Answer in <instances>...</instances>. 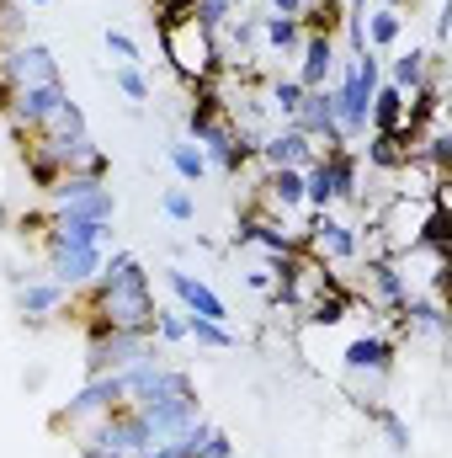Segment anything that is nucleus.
I'll use <instances>...</instances> for the list:
<instances>
[{
	"instance_id": "nucleus-1",
	"label": "nucleus",
	"mask_w": 452,
	"mask_h": 458,
	"mask_svg": "<svg viewBox=\"0 0 452 458\" xmlns=\"http://www.w3.org/2000/svg\"><path fill=\"white\" fill-rule=\"evenodd\" d=\"M117 378H122V400H128L133 411H144L149 427H155L165 443L203 421V394H197L192 373L176 368V362H165V352H155V357L122 368Z\"/></svg>"
},
{
	"instance_id": "nucleus-2",
	"label": "nucleus",
	"mask_w": 452,
	"mask_h": 458,
	"mask_svg": "<svg viewBox=\"0 0 452 458\" xmlns=\"http://www.w3.org/2000/svg\"><path fill=\"white\" fill-rule=\"evenodd\" d=\"M383 86V59L378 54H340L336 81H331V102H336V128L340 139L356 149L367 139V113H372V91Z\"/></svg>"
},
{
	"instance_id": "nucleus-3",
	"label": "nucleus",
	"mask_w": 452,
	"mask_h": 458,
	"mask_svg": "<svg viewBox=\"0 0 452 458\" xmlns=\"http://www.w3.org/2000/svg\"><path fill=\"white\" fill-rule=\"evenodd\" d=\"M160 48H165V59H171V70H176L181 81H192V86H213V75L224 70L219 38H213L203 21H192V16L160 27Z\"/></svg>"
},
{
	"instance_id": "nucleus-4",
	"label": "nucleus",
	"mask_w": 452,
	"mask_h": 458,
	"mask_svg": "<svg viewBox=\"0 0 452 458\" xmlns=\"http://www.w3.org/2000/svg\"><path fill=\"white\" fill-rule=\"evenodd\" d=\"M356 176H362V155L351 144L320 149L314 165L304 171V203H309V214H325L336 203H351L356 198Z\"/></svg>"
},
{
	"instance_id": "nucleus-5",
	"label": "nucleus",
	"mask_w": 452,
	"mask_h": 458,
	"mask_svg": "<svg viewBox=\"0 0 452 458\" xmlns=\"http://www.w3.org/2000/svg\"><path fill=\"white\" fill-rule=\"evenodd\" d=\"M117 405H122V378L117 373H102V378H86L54 416H48V432H59V437H70V443H80L96 421H107Z\"/></svg>"
},
{
	"instance_id": "nucleus-6",
	"label": "nucleus",
	"mask_w": 452,
	"mask_h": 458,
	"mask_svg": "<svg viewBox=\"0 0 452 458\" xmlns=\"http://www.w3.org/2000/svg\"><path fill=\"white\" fill-rule=\"evenodd\" d=\"M394 368H399V346L389 342V336H356V342L346 346V357H340V378H346V389L367 405H378V394H383V384L394 378Z\"/></svg>"
},
{
	"instance_id": "nucleus-7",
	"label": "nucleus",
	"mask_w": 452,
	"mask_h": 458,
	"mask_svg": "<svg viewBox=\"0 0 452 458\" xmlns=\"http://www.w3.org/2000/svg\"><path fill=\"white\" fill-rule=\"evenodd\" d=\"M155 352H165V346L155 342L149 331L86 326V357H80V368H86V378H102V373H122V368H133V362H144Z\"/></svg>"
},
{
	"instance_id": "nucleus-8",
	"label": "nucleus",
	"mask_w": 452,
	"mask_h": 458,
	"mask_svg": "<svg viewBox=\"0 0 452 458\" xmlns=\"http://www.w3.org/2000/svg\"><path fill=\"white\" fill-rule=\"evenodd\" d=\"M160 443H165V437L149 427V416H144V411H133V405L122 400L113 416H107V421H96L75 448H96V454H117V458H144V454H155Z\"/></svg>"
},
{
	"instance_id": "nucleus-9",
	"label": "nucleus",
	"mask_w": 452,
	"mask_h": 458,
	"mask_svg": "<svg viewBox=\"0 0 452 458\" xmlns=\"http://www.w3.org/2000/svg\"><path fill=\"white\" fill-rule=\"evenodd\" d=\"M48 214H64V219H91V225H113L117 219V192L113 182H91V176H64L48 198H43Z\"/></svg>"
},
{
	"instance_id": "nucleus-10",
	"label": "nucleus",
	"mask_w": 452,
	"mask_h": 458,
	"mask_svg": "<svg viewBox=\"0 0 452 458\" xmlns=\"http://www.w3.org/2000/svg\"><path fill=\"white\" fill-rule=\"evenodd\" d=\"M0 81L11 86V97L16 91H38V86H64L59 59H54L48 43H16V48H5L0 54Z\"/></svg>"
},
{
	"instance_id": "nucleus-11",
	"label": "nucleus",
	"mask_w": 452,
	"mask_h": 458,
	"mask_svg": "<svg viewBox=\"0 0 452 458\" xmlns=\"http://www.w3.org/2000/svg\"><path fill=\"white\" fill-rule=\"evenodd\" d=\"M38 250H43V277L64 283L70 293L91 288L102 272V256H107L102 245H38Z\"/></svg>"
},
{
	"instance_id": "nucleus-12",
	"label": "nucleus",
	"mask_w": 452,
	"mask_h": 458,
	"mask_svg": "<svg viewBox=\"0 0 452 458\" xmlns=\"http://www.w3.org/2000/svg\"><path fill=\"white\" fill-rule=\"evenodd\" d=\"M383 81L399 86L405 97L415 91H442V48H399L383 64Z\"/></svg>"
},
{
	"instance_id": "nucleus-13",
	"label": "nucleus",
	"mask_w": 452,
	"mask_h": 458,
	"mask_svg": "<svg viewBox=\"0 0 452 458\" xmlns=\"http://www.w3.org/2000/svg\"><path fill=\"white\" fill-rule=\"evenodd\" d=\"M298 234H304V250L320 256V261H356V256H362V234H356V225L336 219L331 208L314 214L309 229H298Z\"/></svg>"
},
{
	"instance_id": "nucleus-14",
	"label": "nucleus",
	"mask_w": 452,
	"mask_h": 458,
	"mask_svg": "<svg viewBox=\"0 0 452 458\" xmlns=\"http://www.w3.org/2000/svg\"><path fill=\"white\" fill-rule=\"evenodd\" d=\"M255 155H261L266 171H309L314 155H320V144H314L309 133H298L293 123H282V128H272L266 139H255Z\"/></svg>"
},
{
	"instance_id": "nucleus-15",
	"label": "nucleus",
	"mask_w": 452,
	"mask_h": 458,
	"mask_svg": "<svg viewBox=\"0 0 452 458\" xmlns=\"http://www.w3.org/2000/svg\"><path fill=\"white\" fill-rule=\"evenodd\" d=\"M362 272H367V277H362V299H367L372 310H383V315H405V304L415 299V288H410V277L399 272V261L378 256V261H367Z\"/></svg>"
},
{
	"instance_id": "nucleus-16",
	"label": "nucleus",
	"mask_w": 452,
	"mask_h": 458,
	"mask_svg": "<svg viewBox=\"0 0 452 458\" xmlns=\"http://www.w3.org/2000/svg\"><path fill=\"white\" fill-rule=\"evenodd\" d=\"M43 144L54 149V160H59V171H64V176L113 182V155H107L91 133H80V139H43Z\"/></svg>"
},
{
	"instance_id": "nucleus-17",
	"label": "nucleus",
	"mask_w": 452,
	"mask_h": 458,
	"mask_svg": "<svg viewBox=\"0 0 452 458\" xmlns=\"http://www.w3.org/2000/svg\"><path fill=\"white\" fill-rule=\"evenodd\" d=\"M298 70H293V81L304 86V91H325L331 81H336V64H340V43L336 38H320V32H304V43H298Z\"/></svg>"
},
{
	"instance_id": "nucleus-18",
	"label": "nucleus",
	"mask_w": 452,
	"mask_h": 458,
	"mask_svg": "<svg viewBox=\"0 0 452 458\" xmlns=\"http://www.w3.org/2000/svg\"><path fill=\"white\" fill-rule=\"evenodd\" d=\"M70 299H75V293H70L64 283H54V277H43V272H38V277H27V283L16 288V315H21L27 326H43V320L64 315V310H70Z\"/></svg>"
},
{
	"instance_id": "nucleus-19",
	"label": "nucleus",
	"mask_w": 452,
	"mask_h": 458,
	"mask_svg": "<svg viewBox=\"0 0 452 458\" xmlns=\"http://www.w3.org/2000/svg\"><path fill=\"white\" fill-rule=\"evenodd\" d=\"M165 288L176 293V304L187 310V315H203V320H219V326H229V304L203 283V277H192L187 267H165Z\"/></svg>"
},
{
	"instance_id": "nucleus-20",
	"label": "nucleus",
	"mask_w": 452,
	"mask_h": 458,
	"mask_svg": "<svg viewBox=\"0 0 452 458\" xmlns=\"http://www.w3.org/2000/svg\"><path fill=\"white\" fill-rule=\"evenodd\" d=\"M64 97H70V86H38V91H16V97H11V107H5V123H11V133L27 144V139L38 133V123L54 113Z\"/></svg>"
},
{
	"instance_id": "nucleus-21",
	"label": "nucleus",
	"mask_w": 452,
	"mask_h": 458,
	"mask_svg": "<svg viewBox=\"0 0 452 458\" xmlns=\"http://www.w3.org/2000/svg\"><path fill=\"white\" fill-rule=\"evenodd\" d=\"M293 128L298 133H309L320 149H336V144H346L336 128V102H331V86L325 91H304V102H298V113H293Z\"/></svg>"
},
{
	"instance_id": "nucleus-22",
	"label": "nucleus",
	"mask_w": 452,
	"mask_h": 458,
	"mask_svg": "<svg viewBox=\"0 0 452 458\" xmlns=\"http://www.w3.org/2000/svg\"><path fill=\"white\" fill-rule=\"evenodd\" d=\"M255 208H266V214H277V219L309 208V203H304V171H266V176H261V192H255Z\"/></svg>"
},
{
	"instance_id": "nucleus-23",
	"label": "nucleus",
	"mask_w": 452,
	"mask_h": 458,
	"mask_svg": "<svg viewBox=\"0 0 452 458\" xmlns=\"http://www.w3.org/2000/svg\"><path fill=\"white\" fill-rule=\"evenodd\" d=\"M399 38H405V11H389V5H372L367 16H362V48L367 54H394L399 48Z\"/></svg>"
},
{
	"instance_id": "nucleus-24",
	"label": "nucleus",
	"mask_w": 452,
	"mask_h": 458,
	"mask_svg": "<svg viewBox=\"0 0 452 458\" xmlns=\"http://www.w3.org/2000/svg\"><path fill=\"white\" fill-rule=\"evenodd\" d=\"M255 32H261V48L277 54V59H293L298 43H304V21L298 16H272V11H255Z\"/></svg>"
},
{
	"instance_id": "nucleus-25",
	"label": "nucleus",
	"mask_w": 452,
	"mask_h": 458,
	"mask_svg": "<svg viewBox=\"0 0 452 458\" xmlns=\"http://www.w3.org/2000/svg\"><path fill=\"white\" fill-rule=\"evenodd\" d=\"M21 176H27V187H32L38 198H48V192L64 182V171H59V160H54V149H48L43 139H27V144H21Z\"/></svg>"
},
{
	"instance_id": "nucleus-26",
	"label": "nucleus",
	"mask_w": 452,
	"mask_h": 458,
	"mask_svg": "<svg viewBox=\"0 0 452 458\" xmlns=\"http://www.w3.org/2000/svg\"><path fill=\"white\" fill-rule=\"evenodd\" d=\"M165 160H171V171H176V182L181 187H197V182H208L213 171H208V155L187 139V133H176L171 144H165Z\"/></svg>"
},
{
	"instance_id": "nucleus-27",
	"label": "nucleus",
	"mask_w": 452,
	"mask_h": 458,
	"mask_svg": "<svg viewBox=\"0 0 452 458\" xmlns=\"http://www.w3.org/2000/svg\"><path fill=\"white\" fill-rule=\"evenodd\" d=\"M405 107H410V97L399 91V86H378L372 91V113H367V133H399L405 128Z\"/></svg>"
},
{
	"instance_id": "nucleus-28",
	"label": "nucleus",
	"mask_w": 452,
	"mask_h": 458,
	"mask_svg": "<svg viewBox=\"0 0 452 458\" xmlns=\"http://www.w3.org/2000/svg\"><path fill=\"white\" fill-rule=\"evenodd\" d=\"M367 165L372 171H410V133H367Z\"/></svg>"
},
{
	"instance_id": "nucleus-29",
	"label": "nucleus",
	"mask_w": 452,
	"mask_h": 458,
	"mask_svg": "<svg viewBox=\"0 0 452 458\" xmlns=\"http://www.w3.org/2000/svg\"><path fill=\"white\" fill-rule=\"evenodd\" d=\"M181 454L187 458H234V437H229L224 427H213V421H197V427L181 432Z\"/></svg>"
},
{
	"instance_id": "nucleus-30",
	"label": "nucleus",
	"mask_w": 452,
	"mask_h": 458,
	"mask_svg": "<svg viewBox=\"0 0 452 458\" xmlns=\"http://www.w3.org/2000/svg\"><path fill=\"white\" fill-rule=\"evenodd\" d=\"M80 133H91V123H86V107H80L75 97H64L54 113L38 123V133H32V139H80Z\"/></svg>"
},
{
	"instance_id": "nucleus-31",
	"label": "nucleus",
	"mask_w": 452,
	"mask_h": 458,
	"mask_svg": "<svg viewBox=\"0 0 452 458\" xmlns=\"http://www.w3.org/2000/svg\"><path fill=\"white\" fill-rule=\"evenodd\" d=\"M298 21H304V32H320V38H340V27H346V11H340V0H309Z\"/></svg>"
},
{
	"instance_id": "nucleus-32",
	"label": "nucleus",
	"mask_w": 452,
	"mask_h": 458,
	"mask_svg": "<svg viewBox=\"0 0 452 458\" xmlns=\"http://www.w3.org/2000/svg\"><path fill=\"white\" fill-rule=\"evenodd\" d=\"M187 342H197V352H229L234 331L219 320H203V315H187Z\"/></svg>"
},
{
	"instance_id": "nucleus-33",
	"label": "nucleus",
	"mask_w": 452,
	"mask_h": 458,
	"mask_svg": "<svg viewBox=\"0 0 452 458\" xmlns=\"http://www.w3.org/2000/svg\"><path fill=\"white\" fill-rule=\"evenodd\" d=\"M298 102H304V86L293 81V75H277L272 86H266V107L282 117V123H293V113H298Z\"/></svg>"
},
{
	"instance_id": "nucleus-34",
	"label": "nucleus",
	"mask_w": 452,
	"mask_h": 458,
	"mask_svg": "<svg viewBox=\"0 0 452 458\" xmlns=\"http://www.w3.org/2000/svg\"><path fill=\"white\" fill-rule=\"evenodd\" d=\"M113 86L133 102V107H144L149 97H155V86H149V75H144V64H113Z\"/></svg>"
},
{
	"instance_id": "nucleus-35",
	"label": "nucleus",
	"mask_w": 452,
	"mask_h": 458,
	"mask_svg": "<svg viewBox=\"0 0 452 458\" xmlns=\"http://www.w3.org/2000/svg\"><path fill=\"white\" fill-rule=\"evenodd\" d=\"M149 331H155V342L160 346H181L187 342V310H181V304H160Z\"/></svg>"
},
{
	"instance_id": "nucleus-36",
	"label": "nucleus",
	"mask_w": 452,
	"mask_h": 458,
	"mask_svg": "<svg viewBox=\"0 0 452 458\" xmlns=\"http://www.w3.org/2000/svg\"><path fill=\"white\" fill-rule=\"evenodd\" d=\"M160 214H165L171 225H192V219H197V198H192V187H181V182L165 187V192H160Z\"/></svg>"
},
{
	"instance_id": "nucleus-37",
	"label": "nucleus",
	"mask_w": 452,
	"mask_h": 458,
	"mask_svg": "<svg viewBox=\"0 0 452 458\" xmlns=\"http://www.w3.org/2000/svg\"><path fill=\"white\" fill-rule=\"evenodd\" d=\"M372 421L383 427V437H389V448H394V454H405V448H410V427H405V416H399V411L372 405Z\"/></svg>"
},
{
	"instance_id": "nucleus-38",
	"label": "nucleus",
	"mask_w": 452,
	"mask_h": 458,
	"mask_svg": "<svg viewBox=\"0 0 452 458\" xmlns=\"http://www.w3.org/2000/svg\"><path fill=\"white\" fill-rule=\"evenodd\" d=\"M107 54H113L117 64H144L138 38H133V32H122V27H107Z\"/></svg>"
},
{
	"instance_id": "nucleus-39",
	"label": "nucleus",
	"mask_w": 452,
	"mask_h": 458,
	"mask_svg": "<svg viewBox=\"0 0 452 458\" xmlns=\"http://www.w3.org/2000/svg\"><path fill=\"white\" fill-rule=\"evenodd\" d=\"M245 283H250V288H255V293H266V288H272V283H277V277H272V272H266V267H255V272H250V277H245Z\"/></svg>"
},
{
	"instance_id": "nucleus-40",
	"label": "nucleus",
	"mask_w": 452,
	"mask_h": 458,
	"mask_svg": "<svg viewBox=\"0 0 452 458\" xmlns=\"http://www.w3.org/2000/svg\"><path fill=\"white\" fill-rule=\"evenodd\" d=\"M372 5H389V11H405V5H415V0H372Z\"/></svg>"
},
{
	"instance_id": "nucleus-41",
	"label": "nucleus",
	"mask_w": 452,
	"mask_h": 458,
	"mask_svg": "<svg viewBox=\"0 0 452 458\" xmlns=\"http://www.w3.org/2000/svg\"><path fill=\"white\" fill-rule=\"evenodd\" d=\"M5 107H11V86L0 81V117H5Z\"/></svg>"
},
{
	"instance_id": "nucleus-42",
	"label": "nucleus",
	"mask_w": 452,
	"mask_h": 458,
	"mask_svg": "<svg viewBox=\"0 0 452 458\" xmlns=\"http://www.w3.org/2000/svg\"><path fill=\"white\" fill-rule=\"evenodd\" d=\"M0 11H16V0H0Z\"/></svg>"
},
{
	"instance_id": "nucleus-43",
	"label": "nucleus",
	"mask_w": 452,
	"mask_h": 458,
	"mask_svg": "<svg viewBox=\"0 0 452 458\" xmlns=\"http://www.w3.org/2000/svg\"><path fill=\"white\" fill-rule=\"evenodd\" d=\"M229 5H234V11H245V5H250V0H229Z\"/></svg>"
},
{
	"instance_id": "nucleus-44",
	"label": "nucleus",
	"mask_w": 452,
	"mask_h": 458,
	"mask_svg": "<svg viewBox=\"0 0 452 458\" xmlns=\"http://www.w3.org/2000/svg\"><path fill=\"white\" fill-rule=\"evenodd\" d=\"M21 5H48V0H21Z\"/></svg>"
},
{
	"instance_id": "nucleus-45",
	"label": "nucleus",
	"mask_w": 452,
	"mask_h": 458,
	"mask_svg": "<svg viewBox=\"0 0 452 458\" xmlns=\"http://www.w3.org/2000/svg\"><path fill=\"white\" fill-rule=\"evenodd\" d=\"M304 5H309V0H304Z\"/></svg>"
}]
</instances>
